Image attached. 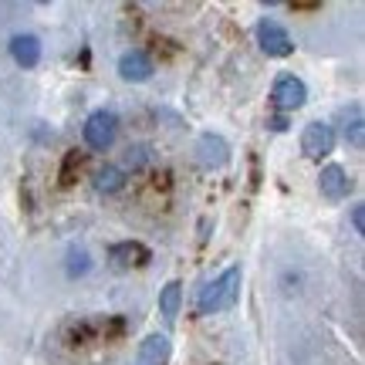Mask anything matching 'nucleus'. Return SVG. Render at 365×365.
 Here are the masks:
<instances>
[{
  "label": "nucleus",
  "instance_id": "13",
  "mask_svg": "<svg viewBox=\"0 0 365 365\" xmlns=\"http://www.w3.org/2000/svg\"><path fill=\"white\" fill-rule=\"evenodd\" d=\"M122 186H125V173L118 170V166L95 170V190H98V193H118Z\"/></svg>",
  "mask_w": 365,
  "mask_h": 365
},
{
  "label": "nucleus",
  "instance_id": "1",
  "mask_svg": "<svg viewBox=\"0 0 365 365\" xmlns=\"http://www.w3.org/2000/svg\"><path fill=\"white\" fill-rule=\"evenodd\" d=\"M240 281H244L240 267H227L217 281H210V284L200 291V301H196L200 314H217V312L234 308L237 298H240Z\"/></svg>",
  "mask_w": 365,
  "mask_h": 365
},
{
  "label": "nucleus",
  "instance_id": "17",
  "mask_svg": "<svg viewBox=\"0 0 365 365\" xmlns=\"http://www.w3.org/2000/svg\"><path fill=\"white\" fill-rule=\"evenodd\" d=\"M68 257H71V264H68V274H71V277H78V274L88 271V254H85V250H71Z\"/></svg>",
  "mask_w": 365,
  "mask_h": 365
},
{
  "label": "nucleus",
  "instance_id": "18",
  "mask_svg": "<svg viewBox=\"0 0 365 365\" xmlns=\"http://www.w3.org/2000/svg\"><path fill=\"white\" fill-rule=\"evenodd\" d=\"M352 227H355V234H365V207L362 203L352 207Z\"/></svg>",
  "mask_w": 365,
  "mask_h": 365
},
{
  "label": "nucleus",
  "instance_id": "7",
  "mask_svg": "<svg viewBox=\"0 0 365 365\" xmlns=\"http://www.w3.org/2000/svg\"><path fill=\"white\" fill-rule=\"evenodd\" d=\"M108 261H112L115 271H132V267L149 264V247L139 244V240H122V244H115L108 250Z\"/></svg>",
  "mask_w": 365,
  "mask_h": 365
},
{
  "label": "nucleus",
  "instance_id": "15",
  "mask_svg": "<svg viewBox=\"0 0 365 365\" xmlns=\"http://www.w3.org/2000/svg\"><path fill=\"white\" fill-rule=\"evenodd\" d=\"M345 143H352V145L365 143V122H362V112H359V108L352 112V122L345 125Z\"/></svg>",
  "mask_w": 365,
  "mask_h": 365
},
{
  "label": "nucleus",
  "instance_id": "9",
  "mask_svg": "<svg viewBox=\"0 0 365 365\" xmlns=\"http://www.w3.org/2000/svg\"><path fill=\"white\" fill-rule=\"evenodd\" d=\"M153 61H149V54L145 51H125L118 58V75L125 81H149L153 78Z\"/></svg>",
  "mask_w": 365,
  "mask_h": 365
},
{
  "label": "nucleus",
  "instance_id": "4",
  "mask_svg": "<svg viewBox=\"0 0 365 365\" xmlns=\"http://www.w3.org/2000/svg\"><path fill=\"white\" fill-rule=\"evenodd\" d=\"M335 149V132L328 122H312V125H304L301 132V153L308 159H322L328 156Z\"/></svg>",
  "mask_w": 365,
  "mask_h": 365
},
{
  "label": "nucleus",
  "instance_id": "8",
  "mask_svg": "<svg viewBox=\"0 0 365 365\" xmlns=\"http://www.w3.org/2000/svg\"><path fill=\"white\" fill-rule=\"evenodd\" d=\"M318 190H322V196H328V200H345L349 196V190H352V180H349V173L341 170V166H325L322 170V176H318Z\"/></svg>",
  "mask_w": 365,
  "mask_h": 365
},
{
  "label": "nucleus",
  "instance_id": "19",
  "mask_svg": "<svg viewBox=\"0 0 365 365\" xmlns=\"http://www.w3.org/2000/svg\"><path fill=\"white\" fill-rule=\"evenodd\" d=\"M267 129L284 132V129H287V118H284V115H271V118H267Z\"/></svg>",
  "mask_w": 365,
  "mask_h": 365
},
{
  "label": "nucleus",
  "instance_id": "12",
  "mask_svg": "<svg viewBox=\"0 0 365 365\" xmlns=\"http://www.w3.org/2000/svg\"><path fill=\"white\" fill-rule=\"evenodd\" d=\"M180 304H182V284L180 281H170V284L163 287V294H159V312H163V318H166V322H176Z\"/></svg>",
  "mask_w": 365,
  "mask_h": 365
},
{
  "label": "nucleus",
  "instance_id": "10",
  "mask_svg": "<svg viewBox=\"0 0 365 365\" xmlns=\"http://www.w3.org/2000/svg\"><path fill=\"white\" fill-rule=\"evenodd\" d=\"M11 54L21 68H34L41 61V41L34 34H17L11 41Z\"/></svg>",
  "mask_w": 365,
  "mask_h": 365
},
{
  "label": "nucleus",
  "instance_id": "6",
  "mask_svg": "<svg viewBox=\"0 0 365 365\" xmlns=\"http://www.w3.org/2000/svg\"><path fill=\"white\" fill-rule=\"evenodd\" d=\"M196 159H200V166H207V170H220L227 166V159H230V145L223 135H200V143H196Z\"/></svg>",
  "mask_w": 365,
  "mask_h": 365
},
{
  "label": "nucleus",
  "instance_id": "5",
  "mask_svg": "<svg viewBox=\"0 0 365 365\" xmlns=\"http://www.w3.org/2000/svg\"><path fill=\"white\" fill-rule=\"evenodd\" d=\"M271 98L281 112H294V108H301V105L308 102V88H304V81L294 78V75H281V78L274 81Z\"/></svg>",
  "mask_w": 365,
  "mask_h": 365
},
{
  "label": "nucleus",
  "instance_id": "2",
  "mask_svg": "<svg viewBox=\"0 0 365 365\" xmlns=\"http://www.w3.org/2000/svg\"><path fill=\"white\" fill-rule=\"evenodd\" d=\"M115 135H118L115 112H105V108L91 112L88 122H85V143H88V149L105 153V149H112V145H115Z\"/></svg>",
  "mask_w": 365,
  "mask_h": 365
},
{
  "label": "nucleus",
  "instance_id": "14",
  "mask_svg": "<svg viewBox=\"0 0 365 365\" xmlns=\"http://www.w3.org/2000/svg\"><path fill=\"white\" fill-rule=\"evenodd\" d=\"M81 166H85V153L71 149V153L65 156V163H61V186H71V182H75V176H78Z\"/></svg>",
  "mask_w": 365,
  "mask_h": 365
},
{
  "label": "nucleus",
  "instance_id": "11",
  "mask_svg": "<svg viewBox=\"0 0 365 365\" xmlns=\"http://www.w3.org/2000/svg\"><path fill=\"white\" fill-rule=\"evenodd\" d=\"M170 362V339L166 335H149L139 345V362L135 365H166Z\"/></svg>",
  "mask_w": 365,
  "mask_h": 365
},
{
  "label": "nucleus",
  "instance_id": "16",
  "mask_svg": "<svg viewBox=\"0 0 365 365\" xmlns=\"http://www.w3.org/2000/svg\"><path fill=\"white\" fill-rule=\"evenodd\" d=\"M145 159H149V145H129L125 149V166L129 170H143Z\"/></svg>",
  "mask_w": 365,
  "mask_h": 365
},
{
  "label": "nucleus",
  "instance_id": "3",
  "mask_svg": "<svg viewBox=\"0 0 365 365\" xmlns=\"http://www.w3.org/2000/svg\"><path fill=\"white\" fill-rule=\"evenodd\" d=\"M257 41H261V51L267 54V58H287V54L294 51L291 34H287L274 17H261V21H257Z\"/></svg>",
  "mask_w": 365,
  "mask_h": 365
}]
</instances>
